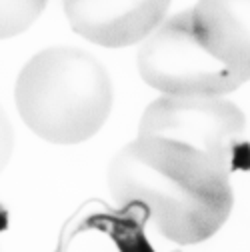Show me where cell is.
<instances>
[{
    "instance_id": "6da1fadb",
    "label": "cell",
    "mask_w": 250,
    "mask_h": 252,
    "mask_svg": "<svg viewBox=\"0 0 250 252\" xmlns=\"http://www.w3.org/2000/svg\"><path fill=\"white\" fill-rule=\"evenodd\" d=\"M108 192L122 208H140L166 240L198 244L230 216V170L188 146L142 138L122 146L108 164Z\"/></svg>"
},
{
    "instance_id": "7a4b0ae2",
    "label": "cell",
    "mask_w": 250,
    "mask_h": 252,
    "mask_svg": "<svg viewBox=\"0 0 250 252\" xmlns=\"http://www.w3.org/2000/svg\"><path fill=\"white\" fill-rule=\"evenodd\" d=\"M20 118L38 138L80 144L106 124L114 90L106 68L86 50L50 46L22 66L14 84Z\"/></svg>"
},
{
    "instance_id": "3957f363",
    "label": "cell",
    "mask_w": 250,
    "mask_h": 252,
    "mask_svg": "<svg viewBox=\"0 0 250 252\" xmlns=\"http://www.w3.org/2000/svg\"><path fill=\"white\" fill-rule=\"evenodd\" d=\"M140 78L172 96H224L244 80L200 40L190 10L164 20L138 48Z\"/></svg>"
},
{
    "instance_id": "277c9868",
    "label": "cell",
    "mask_w": 250,
    "mask_h": 252,
    "mask_svg": "<svg viewBox=\"0 0 250 252\" xmlns=\"http://www.w3.org/2000/svg\"><path fill=\"white\" fill-rule=\"evenodd\" d=\"M244 132V112L224 96L162 94L146 106L138 124V136L188 146L228 170Z\"/></svg>"
},
{
    "instance_id": "5b68a950",
    "label": "cell",
    "mask_w": 250,
    "mask_h": 252,
    "mask_svg": "<svg viewBox=\"0 0 250 252\" xmlns=\"http://www.w3.org/2000/svg\"><path fill=\"white\" fill-rule=\"evenodd\" d=\"M62 6L84 40L124 48L142 42L162 24L170 0H62Z\"/></svg>"
},
{
    "instance_id": "8992f818",
    "label": "cell",
    "mask_w": 250,
    "mask_h": 252,
    "mask_svg": "<svg viewBox=\"0 0 250 252\" xmlns=\"http://www.w3.org/2000/svg\"><path fill=\"white\" fill-rule=\"evenodd\" d=\"M192 16L204 46L248 82L250 0H198Z\"/></svg>"
},
{
    "instance_id": "52a82bcc",
    "label": "cell",
    "mask_w": 250,
    "mask_h": 252,
    "mask_svg": "<svg viewBox=\"0 0 250 252\" xmlns=\"http://www.w3.org/2000/svg\"><path fill=\"white\" fill-rule=\"evenodd\" d=\"M48 0H0V40L18 36L36 22Z\"/></svg>"
},
{
    "instance_id": "ba28073f",
    "label": "cell",
    "mask_w": 250,
    "mask_h": 252,
    "mask_svg": "<svg viewBox=\"0 0 250 252\" xmlns=\"http://www.w3.org/2000/svg\"><path fill=\"white\" fill-rule=\"evenodd\" d=\"M12 150H14V130H12L8 114L0 106V174L6 168Z\"/></svg>"
},
{
    "instance_id": "9c48e42d",
    "label": "cell",
    "mask_w": 250,
    "mask_h": 252,
    "mask_svg": "<svg viewBox=\"0 0 250 252\" xmlns=\"http://www.w3.org/2000/svg\"><path fill=\"white\" fill-rule=\"evenodd\" d=\"M0 252H2V246H0Z\"/></svg>"
}]
</instances>
